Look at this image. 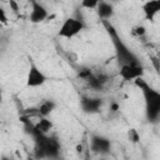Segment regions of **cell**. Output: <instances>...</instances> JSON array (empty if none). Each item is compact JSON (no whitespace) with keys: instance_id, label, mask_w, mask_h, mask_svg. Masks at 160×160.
I'll return each mask as SVG.
<instances>
[{"instance_id":"4","label":"cell","mask_w":160,"mask_h":160,"mask_svg":"<svg viewBox=\"0 0 160 160\" xmlns=\"http://www.w3.org/2000/svg\"><path fill=\"white\" fill-rule=\"evenodd\" d=\"M32 8L30 10V14H29V20L31 22H42L44 20H46L49 18V14H48V10L39 2H32L31 4Z\"/></svg>"},{"instance_id":"6","label":"cell","mask_w":160,"mask_h":160,"mask_svg":"<svg viewBox=\"0 0 160 160\" xmlns=\"http://www.w3.org/2000/svg\"><path fill=\"white\" fill-rule=\"evenodd\" d=\"M35 130L40 134H48L52 129V122L48 118H40L35 124Z\"/></svg>"},{"instance_id":"3","label":"cell","mask_w":160,"mask_h":160,"mask_svg":"<svg viewBox=\"0 0 160 160\" xmlns=\"http://www.w3.org/2000/svg\"><path fill=\"white\" fill-rule=\"evenodd\" d=\"M46 81V76L44 75V72L41 70H39V68L34 64L30 65L28 75H26V86L28 88H39L41 85H44Z\"/></svg>"},{"instance_id":"1","label":"cell","mask_w":160,"mask_h":160,"mask_svg":"<svg viewBox=\"0 0 160 160\" xmlns=\"http://www.w3.org/2000/svg\"><path fill=\"white\" fill-rule=\"evenodd\" d=\"M82 28L84 25L80 20L75 18H68L62 21V24L59 28V36L65 38V39H71L76 36L82 30Z\"/></svg>"},{"instance_id":"11","label":"cell","mask_w":160,"mask_h":160,"mask_svg":"<svg viewBox=\"0 0 160 160\" xmlns=\"http://www.w3.org/2000/svg\"><path fill=\"white\" fill-rule=\"evenodd\" d=\"M99 2L100 1H95V0H91V1L90 0H85V1L81 2V6L85 8L86 10H94V9H98Z\"/></svg>"},{"instance_id":"8","label":"cell","mask_w":160,"mask_h":160,"mask_svg":"<svg viewBox=\"0 0 160 160\" xmlns=\"http://www.w3.org/2000/svg\"><path fill=\"white\" fill-rule=\"evenodd\" d=\"M98 12L101 18L104 19H108L110 18V15L112 14V6L106 4V2H99V6H98Z\"/></svg>"},{"instance_id":"7","label":"cell","mask_w":160,"mask_h":160,"mask_svg":"<svg viewBox=\"0 0 160 160\" xmlns=\"http://www.w3.org/2000/svg\"><path fill=\"white\" fill-rule=\"evenodd\" d=\"M54 109H55V104L51 100H44L38 108V114L41 115V118H46L52 112Z\"/></svg>"},{"instance_id":"9","label":"cell","mask_w":160,"mask_h":160,"mask_svg":"<svg viewBox=\"0 0 160 160\" xmlns=\"http://www.w3.org/2000/svg\"><path fill=\"white\" fill-rule=\"evenodd\" d=\"M99 105H100V101L98 99H88V100H85L84 109L88 111H96Z\"/></svg>"},{"instance_id":"12","label":"cell","mask_w":160,"mask_h":160,"mask_svg":"<svg viewBox=\"0 0 160 160\" xmlns=\"http://www.w3.org/2000/svg\"><path fill=\"white\" fill-rule=\"evenodd\" d=\"M128 138L131 142H138L140 140V135H139L138 130H135V129H130L128 131Z\"/></svg>"},{"instance_id":"14","label":"cell","mask_w":160,"mask_h":160,"mask_svg":"<svg viewBox=\"0 0 160 160\" xmlns=\"http://www.w3.org/2000/svg\"><path fill=\"white\" fill-rule=\"evenodd\" d=\"M28 160H39L38 158H28Z\"/></svg>"},{"instance_id":"5","label":"cell","mask_w":160,"mask_h":160,"mask_svg":"<svg viewBox=\"0 0 160 160\" xmlns=\"http://www.w3.org/2000/svg\"><path fill=\"white\" fill-rule=\"evenodd\" d=\"M142 11L146 19L152 20L160 12V0H152V1L145 2L142 6Z\"/></svg>"},{"instance_id":"13","label":"cell","mask_w":160,"mask_h":160,"mask_svg":"<svg viewBox=\"0 0 160 160\" xmlns=\"http://www.w3.org/2000/svg\"><path fill=\"white\" fill-rule=\"evenodd\" d=\"M0 20H1L2 24H6V22H8V16H6L5 10H4L2 8H0Z\"/></svg>"},{"instance_id":"10","label":"cell","mask_w":160,"mask_h":160,"mask_svg":"<svg viewBox=\"0 0 160 160\" xmlns=\"http://www.w3.org/2000/svg\"><path fill=\"white\" fill-rule=\"evenodd\" d=\"M131 34H132L134 36H136V38H141V36H144V35L146 34V29H145V26H142V25H136V26L132 28Z\"/></svg>"},{"instance_id":"2","label":"cell","mask_w":160,"mask_h":160,"mask_svg":"<svg viewBox=\"0 0 160 160\" xmlns=\"http://www.w3.org/2000/svg\"><path fill=\"white\" fill-rule=\"evenodd\" d=\"M144 75V69L136 62H125L119 70V76L124 81H135L141 79Z\"/></svg>"},{"instance_id":"15","label":"cell","mask_w":160,"mask_h":160,"mask_svg":"<svg viewBox=\"0 0 160 160\" xmlns=\"http://www.w3.org/2000/svg\"><path fill=\"white\" fill-rule=\"evenodd\" d=\"M101 160H104V159H101Z\"/></svg>"}]
</instances>
